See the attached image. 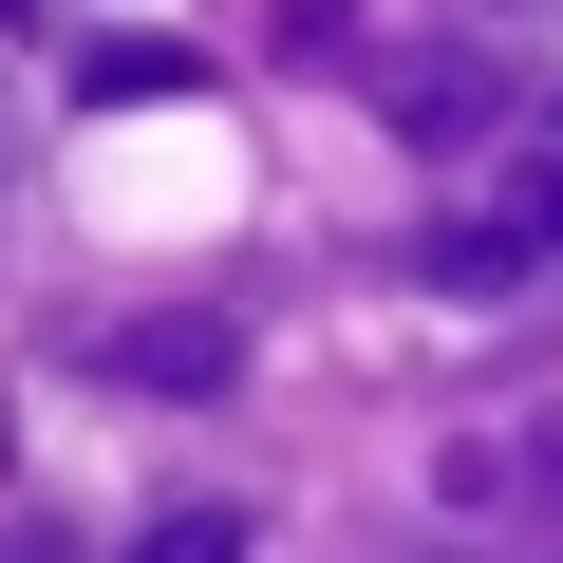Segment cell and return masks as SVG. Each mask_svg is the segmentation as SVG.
<instances>
[{"mask_svg": "<svg viewBox=\"0 0 563 563\" xmlns=\"http://www.w3.org/2000/svg\"><path fill=\"white\" fill-rule=\"evenodd\" d=\"M225 376H244L225 320H132V339H113V395H225Z\"/></svg>", "mask_w": 563, "mask_h": 563, "instance_id": "1", "label": "cell"}, {"mask_svg": "<svg viewBox=\"0 0 563 563\" xmlns=\"http://www.w3.org/2000/svg\"><path fill=\"white\" fill-rule=\"evenodd\" d=\"M76 95H95V113H151V95H188V57H169V38H113Z\"/></svg>", "mask_w": 563, "mask_h": 563, "instance_id": "2", "label": "cell"}, {"mask_svg": "<svg viewBox=\"0 0 563 563\" xmlns=\"http://www.w3.org/2000/svg\"><path fill=\"white\" fill-rule=\"evenodd\" d=\"M132 563H244V507H169V526H151Z\"/></svg>", "mask_w": 563, "mask_h": 563, "instance_id": "3", "label": "cell"}, {"mask_svg": "<svg viewBox=\"0 0 563 563\" xmlns=\"http://www.w3.org/2000/svg\"><path fill=\"white\" fill-rule=\"evenodd\" d=\"M507 207H526V225L563 244V151H526V188H507Z\"/></svg>", "mask_w": 563, "mask_h": 563, "instance_id": "4", "label": "cell"}, {"mask_svg": "<svg viewBox=\"0 0 563 563\" xmlns=\"http://www.w3.org/2000/svg\"><path fill=\"white\" fill-rule=\"evenodd\" d=\"M544 151H563V95H544Z\"/></svg>", "mask_w": 563, "mask_h": 563, "instance_id": "5", "label": "cell"}]
</instances>
